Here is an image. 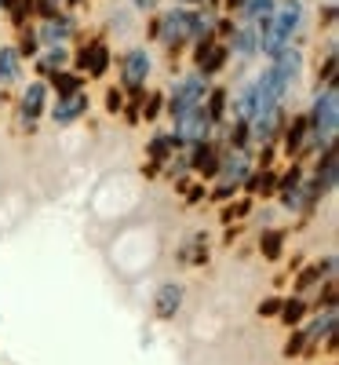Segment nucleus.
I'll return each instance as SVG.
<instances>
[{
	"label": "nucleus",
	"instance_id": "a878e982",
	"mask_svg": "<svg viewBox=\"0 0 339 365\" xmlns=\"http://www.w3.org/2000/svg\"><path fill=\"white\" fill-rule=\"evenodd\" d=\"M106 106H110V113H117L120 106H125V99H120V91H110V96H106Z\"/></svg>",
	"mask_w": 339,
	"mask_h": 365
},
{
	"label": "nucleus",
	"instance_id": "bb28decb",
	"mask_svg": "<svg viewBox=\"0 0 339 365\" xmlns=\"http://www.w3.org/2000/svg\"><path fill=\"white\" fill-rule=\"evenodd\" d=\"M33 48H37V34H26L22 37V55H33Z\"/></svg>",
	"mask_w": 339,
	"mask_h": 365
},
{
	"label": "nucleus",
	"instance_id": "9b49d317",
	"mask_svg": "<svg viewBox=\"0 0 339 365\" xmlns=\"http://www.w3.org/2000/svg\"><path fill=\"white\" fill-rule=\"evenodd\" d=\"M215 175H223L226 182H241L244 175H249V158H244V150H234L226 161H219V172Z\"/></svg>",
	"mask_w": 339,
	"mask_h": 365
},
{
	"label": "nucleus",
	"instance_id": "0eeeda50",
	"mask_svg": "<svg viewBox=\"0 0 339 365\" xmlns=\"http://www.w3.org/2000/svg\"><path fill=\"white\" fill-rule=\"evenodd\" d=\"M80 113H88V96H84V91H73V96H63L55 103L51 120H55V125H73Z\"/></svg>",
	"mask_w": 339,
	"mask_h": 365
},
{
	"label": "nucleus",
	"instance_id": "7c9ffc66",
	"mask_svg": "<svg viewBox=\"0 0 339 365\" xmlns=\"http://www.w3.org/2000/svg\"><path fill=\"white\" fill-rule=\"evenodd\" d=\"M230 8H241V0H230Z\"/></svg>",
	"mask_w": 339,
	"mask_h": 365
},
{
	"label": "nucleus",
	"instance_id": "c756f323",
	"mask_svg": "<svg viewBox=\"0 0 339 365\" xmlns=\"http://www.w3.org/2000/svg\"><path fill=\"white\" fill-rule=\"evenodd\" d=\"M55 8H58V0H41V11H44V15H51Z\"/></svg>",
	"mask_w": 339,
	"mask_h": 365
},
{
	"label": "nucleus",
	"instance_id": "1a4fd4ad",
	"mask_svg": "<svg viewBox=\"0 0 339 365\" xmlns=\"http://www.w3.org/2000/svg\"><path fill=\"white\" fill-rule=\"evenodd\" d=\"M77 66H80V70H88L91 77H103V73H106V66H110L106 48H103V44H91V48H84V51L77 55Z\"/></svg>",
	"mask_w": 339,
	"mask_h": 365
},
{
	"label": "nucleus",
	"instance_id": "72a5a7b5",
	"mask_svg": "<svg viewBox=\"0 0 339 365\" xmlns=\"http://www.w3.org/2000/svg\"><path fill=\"white\" fill-rule=\"evenodd\" d=\"M73 4H77V0H73Z\"/></svg>",
	"mask_w": 339,
	"mask_h": 365
},
{
	"label": "nucleus",
	"instance_id": "b1692460",
	"mask_svg": "<svg viewBox=\"0 0 339 365\" xmlns=\"http://www.w3.org/2000/svg\"><path fill=\"white\" fill-rule=\"evenodd\" d=\"M318 278H321V267H311L306 274H299V289H311V285H314Z\"/></svg>",
	"mask_w": 339,
	"mask_h": 365
},
{
	"label": "nucleus",
	"instance_id": "4be33fe9",
	"mask_svg": "<svg viewBox=\"0 0 339 365\" xmlns=\"http://www.w3.org/2000/svg\"><path fill=\"white\" fill-rule=\"evenodd\" d=\"M201 106L208 110V117H212V120H219V117H223V110H226V91H223V88H215L212 96H208V103H201Z\"/></svg>",
	"mask_w": 339,
	"mask_h": 365
},
{
	"label": "nucleus",
	"instance_id": "412c9836",
	"mask_svg": "<svg viewBox=\"0 0 339 365\" xmlns=\"http://www.w3.org/2000/svg\"><path fill=\"white\" fill-rule=\"evenodd\" d=\"M51 84H55V91H58V99H63V96H73V91H80V77H73V73H63V70H55Z\"/></svg>",
	"mask_w": 339,
	"mask_h": 365
},
{
	"label": "nucleus",
	"instance_id": "393cba45",
	"mask_svg": "<svg viewBox=\"0 0 339 365\" xmlns=\"http://www.w3.org/2000/svg\"><path fill=\"white\" fill-rule=\"evenodd\" d=\"M321 77H325V84H332V77H335V48H332V51H328V58H325Z\"/></svg>",
	"mask_w": 339,
	"mask_h": 365
},
{
	"label": "nucleus",
	"instance_id": "423d86ee",
	"mask_svg": "<svg viewBox=\"0 0 339 365\" xmlns=\"http://www.w3.org/2000/svg\"><path fill=\"white\" fill-rule=\"evenodd\" d=\"M120 73H125V84H128L132 91H142V81H146V73H150V55H146L142 48L128 51V55H125V66H120Z\"/></svg>",
	"mask_w": 339,
	"mask_h": 365
},
{
	"label": "nucleus",
	"instance_id": "f03ea898",
	"mask_svg": "<svg viewBox=\"0 0 339 365\" xmlns=\"http://www.w3.org/2000/svg\"><path fill=\"white\" fill-rule=\"evenodd\" d=\"M335 125H339V91H335V84H328L314 99L311 117H306V128H311L306 132V143H311V150L328 146L332 135H335Z\"/></svg>",
	"mask_w": 339,
	"mask_h": 365
},
{
	"label": "nucleus",
	"instance_id": "7ed1b4c3",
	"mask_svg": "<svg viewBox=\"0 0 339 365\" xmlns=\"http://www.w3.org/2000/svg\"><path fill=\"white\" fill-rule=\"evenodd\" d=\"M212 125H215V120H212L208 110L197 103V106H190L187 113H179V117H175V135H179L182 143H208Z\"/></svg>",
	"mask_w": 339,
	"mask_h": 365
},
{
	"label": "nucleus",
	"instance_id": "cd10ccee",
	"mask_svg": "<svg viewBox=\"0 0 339 365\" xmlns=\"http://www.w3.org/2000/svg\"><path fill=\"white\" fill-rule=\"evenodd\" d=\"M157 110H161V96H150V103H146V117L153 120V117H157Z\"/></svg>",
	"mask_w": 339,
	"mask_h": 365
},
{
	"label": "nucleus",
	"instance_id": "6e6552de",
	"mask_svg": "<svg viewBox=\"0 0 339 365\" xmlns=\"http://www.w3.org/2000/svg\"><path fill=\"white\" fill-rule=\"evenodd\" d=\"M182 307V285H161L157 289V296H153V314H157L161 322H168V318H175V311Z\"/></svg>",
	"mask_w": 339,
	"mask_h": 365
},
{
	"label": "nucleus",
	"instance_id": "20e7f679",
	"mask_svg": "<svg viewBox=\"0 0 339 365\" xmlns=\"http://www.w3.org/2000/svg\"><path fill=\"white\" fill-rule=\"evenodd\" d=\"M197 103H204V77H201V73H194V77H187V81H179V84H175L172 99H168V113H172V120H175L179 113H187L190 106H197Z\"/></svg>",
	"mask_w": 339,
	"mask_h": 365
},
{
	"label": "nucleus",
	"instance_id": "dca6fc26",
	"mask_svg": "<svg viewBox=\"0 0 339 365\" xmlns=\"http://www.w3.org/2000/svg\"><path fill=\"white\" fill-rule=\"evenodd\" d=\"M208 259V237L197 234L187 249H182V263H204Z\"/></svg>",
	"mask_w": 339,
	"mask_h": 365
},
{
	"label": "nucleus",
	"instance_id": "4468645a",
	"mask_svg": "<svg viewBox=\"0 0 339 365\" xmlns=\"http://www.w3.org/2000/svg\"><path fill=\"white\" fill-rule=\"evenodd\" d=\"M252 113H256V88L249 84V88H241V96L234 99V117L249 125V117H252Z\"/></svg>",
	"mask_w": 339,
	"mask_h": 365
},
{
	"label": "nucleus",
	"instance_id": "5701e85b",
	"mask_svg": "<svg viewBox=\"0 0 339 365\" xmlns=\"http://www.w3.org/2000/svg\"><path fill=\"white\" fill-rule=\"evenodd\" d=\"M281 314H285L288 325H299L303 314H306V303H303V299H288V303H281Z\"/></svg>",
	"mask_w": 339,
	"mask_h": 365
},
{
	"label": "nucleus",
	"instance_id": "f3484780",
	"mask_svg": "<svg viewBox=\"0 0 339 365\" xmlns=\"http://www.w3.org/2000/svg\"><path fill=\"white\" fill-rule=\"evenodd\" d=\"M0 81H19V51H11V48H4L0 51Z\"/></svg>",
	"mask_w": 339,
	"mask_h": 365
},
{
	"label": "nucleus",
	"instance_id": "ddd939ff",
	"mask_svg": "<svg viewBox=\"0 0 339 365\" xmlns=\"http://www.w3.org/2000/svg\"><path fill=\"white\" fill-rule=\"evenodd\" d=\"M234 51H237L241 58H249V55L259 51V34H256V26H241V29H237V34H234Z\"/></svg>",
	"mask_w": 339,
	"mask_h": 365
},
{
	"label": "nucleus",
	"instance_id": "2f4dec72",
	"mask_svg": "<svg viewBox=\"0 0 339 365\" xmlns=\"http://www.w3.org/2000/svg\"><path fill=\"white\" fill-rule=\"evenodd\" d=\"M187 4H197V0H187Z\"/></svg>",
	"mask_w": 339,
	"mask_h": 365
},
{
	"label": "nucleus",
	"instance_id": "473e14b6",
	"mask_svg": "<svg viewBox=\"0 0 339 365\" xmlns=\"http://www.w3.org/2000/svg\"><path fill=\"white\" fill-rule=\"evenodd\" d=\"M328 4H335V0H328Z\"/></svg>",
	"mask_w": 339,
	"mask_h": 365
},
{
	"label": "nucleus",
	"instance_id": "2eb2a0df",
	"mask_svg": "<svg viewBox=\"0 0 339 365\" xmlns=\"http://www.w3.org/2000/svg\"><path fill=\"white\" fill-rule=\"evenodd\" d=\"M306 132H311V128H306V117H299L296 125L288 128V135H285V150H288V154H299V150L306 146Z\"/></svg>",
	"mask_w": 339,
	"mask_h": 365
},
{
	"label": "nucleus",
	"instance_id": "6ab92c4d",
	"mask_svg": "<svg viewBox=\"0 0 339 365\" xmlns=\"http://www.w3.org/2000/svg\"><path fill=\"white\" fill-rule=\"evenodd\" d=\"M281 245H285V234H281V230H266L263 241H259V249H263L266 259H277V256H281Z\"/></svg>",
	"mask_w": 339,
	"mask_h": 365
},
{
	"label": "nucleus",
	"instance_id": "aec40b11",
	"mask_svg": "<svg viewBox=\"0 0 339 365\" xmlns=\"http://www.w3.org/2000/svg\"><path fill=\"white\" fill-rule=\"evenodd\" d=\"M241 11L249 15L252 22H263L273 11V0H241Z\"/></svg>",
	"mask_w": 339,
	"mask_h": 365
},
{
	"label": "nucleus",
	"instance_id": "c85d7f7f",
	"mask_svg": "<svg viewBox=\"0 0 339 365\" xmlns=\"http://www.w3.org/2000/svg\"><path fill=\"white\" fill-rule=\"evenodd\" d=\"M277 311H281V303H277V299H266V303H259V314H277Z\"/></svg>",
	"mask_w": 339,
	"mask_h": 365
},
{
	"label": "nucleus",
	"instance_id": "a211bd4d",
	"mask_svg": "<svg viewBox=\"0 0 339 365\" xmlns=\"http://www.w3.org/2000/svg\"><path fill=\"white\" fill-rule=\"evenodd\" d=\"M66 58H70V51H66V44H55V48H48V55L41 58V70H63L66 66Z\"/></svg>",
	"mask_w": 339,
	"mask_h": 365
},
{
	"label": "nucleus",
	"instance_id": "f8f14e48",
	"mask_svg": "<svg viewBox=\"0 0 339 365\" xmlns=\"http://www.w3.org/2000/svg\"><path fill=\"white\" fill-rule=\"evenodd\" d=\"M73 34V22L70 19H48L44 22V29H41V37L48 41V48H55V44H66V37Z\"/></svg>",
	"mask_w": 339,
	"mask_h": 365
},
{
	"label": "nucleus",
	"instance_id": "f257e3e1",
	"mask_svg": "<svg viewBox=\"0 0 339 365\" xmlns=\"http://www.w3.org/2000/svg\"><path fill=\"white\" fill-rule=\"evenodd\" d=\"M299 22H303V4H299V0H285V4H273V11H270V15L263 19V26L256 29L263 55H273V51L288 48V41H292V34L299 29Z\"/></svg>",
	"mask_w": 339,
	"mask_h": 365
},
{
	"label": "nucleus",
	"instance_id": "9d476101",
	"mask_svg": "<svg viewBox=\"0 0 339 365\" xmlns=\"http://www.w3.org/2000/svg\"><path fill=\"white\" fill-rule=\"evenodd\" d=\"M44 96H48V91H44V84H41V81H33V84H29V88L22 91V113H26L29 125H33V120L44 113Z\"/></svg>",
	"mask_w": 339,
	"mask_h": 365
},
{
	"label": "nucleus",
	"instance_id": "39448f33",
	"mask_svg": "<svg viewBox=\"0 0 339 365\" xmlns=\"http://www.w3.org/2000/svg\"><path fill=\"white\" fill-rule=\"evenodd\" d=\"M190 22H194V15H190V11L175 8V11H168V15H165L157 26H153V34H157V37H161V41H165L172 51H175L182 41L190 37Z\"/></svg>",
	"mask_w": 339,
	"mask_h": 365
}]
</instances>
